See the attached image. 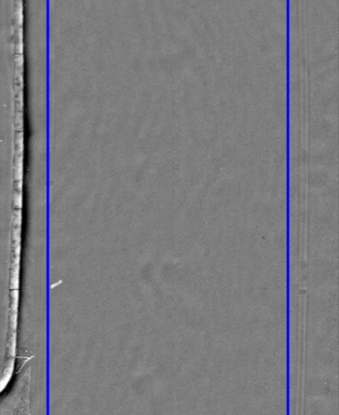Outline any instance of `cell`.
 <instances>
[{"label": "cell", "mask_w": 339, "mask_h": 415, "mask_svg": "<svg viewBox=\"0 0 339 415\" xmlns=\"http://www.w3.org/2000/svg\"><path fill=\"white\" fill-rule=\"evenodd\" d=\"M22 214L20 209H17L13 213V230H12V247L20 246L21 242Z\"/></svg>", "instance_id": "1"}, {"label": "cell", "mask_w": 339, "mask_h": 415, "mask_svg": "<svg viewBox=\"0 0 339 415\" xmlns=\"http://www.w3.org/2000/svg\"><path fill=\"white\" fill-rule=\"evenodd\" d=\"M19 291L14 290L11 292V313H10V330L17 331L19 304Z\"/></svg>", "instance_id": "2"}, {"label": "cell", "mask_w": 339, "mask_h": 415, "mask_svg": "<svg viewBox=\"0 0 339 415\" xmlns=\"http://www.w3.org/2000/svg\"><path fill=\"white\" fill-rule=\"evenodd\" d=\"M19 259L20 256L13 255L10 280V288L12 289V291L19 289Z\"/></svg>", "instance_id": "3"}, {"label": "cell", "mask_w": 339, "mask_h": 415, "mask_svg": "<svg viewBox=\"0 0 339 415\" xmlns=\"http://www.w3.org/2000/svg\"><path fill=\"white\" fill-rule=\"evenodd\" d=\"M14 207L16 209H20L22 208V192L16 191L14 193Z\"/></svg>", "instance_id": "4"}]
</instances>
